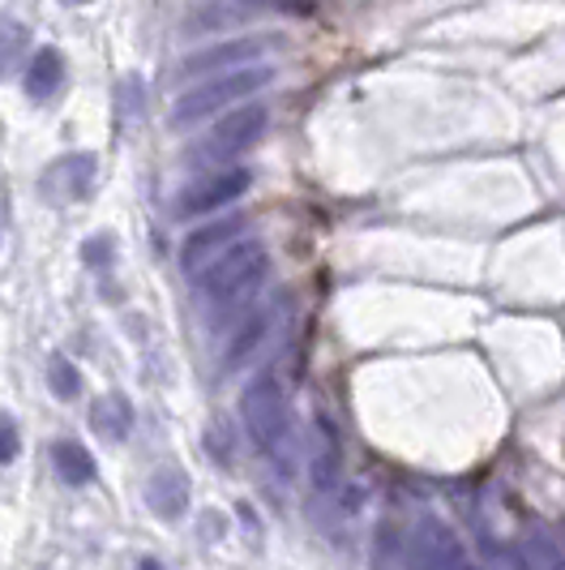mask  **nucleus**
<instances>
[{"label": "nucleus", "instance_id": "1", "mask_svg": "<svg viewBox=\"0 0 565 570\" xmlns=\"http://www.w3.org/2000/svg\"><path fill=\"white\" fill-rule=\"evenodd\" d=\"M275 82V69H266V65H240V69H231V73H215V78H201L198 86H189L176 104H171L168 112V125L171 129H194L201 120H210V116L227 112V108H236V104H245V99H254L257 90H266V86Z\"/></svg>", "mask_w": 565, "mask_h": 570}, {"label": "nucleus", "instance_id": "2", "mask_svg": "<svg viewBox=\"0 0 565 570\" xmlns=\"http://www.w3.org/2000/svg\"><path fill=\"white\" fill-rule=\"evenodd\" d=\"M266 275H270L266 245L261 240H236L224 257H215L198 275V292L219 314H231L236 305H245L257 287L266 284Z\"/></svg>", "mask_w": 565, "mask_h": 570}, {"label": "nucleus", "instance_id": "3", "mask_svg": "<svg viewBox=\"0 0 565 570\" xmlns=\"http://www.w3.org/2000/svg\"><path fill=\"white\" fill-rule=\"evenodd\" d=\"M266 129H270V108L245 99V104L227 108L224 120L189 150V159L194 164H236L240 155H249L266 138Z\"/></svg>", "mask_w": 565, "mask_h": 570}, {"label": "nucleus", "instance_id": "4", "mask_svg": "<svg viewBox=\"0 0 565 570\" xmlns=\"http://www.w3.org/2000/svg\"><path fill=\"white\" fill-rule=\"evenodd\" d=\"M240 425L254 438L257 451H279L287 442V429H291V407H287V395H282V382L275 373H257L254 382L245 386L240 395Z\"/></svg>", "mask_w": 565, "mask_h": 570}, {"label": "nucleus", "instance_id": "5", "mask_svg": "<svg viewBox=\"0 0 565 570\" xmlns=\"http://www.w3.org/2000/svg\"><path fill=\"white\" fill-rule=\"evenodd\" d=\"M254 185V171L240 168V164H224L219 171H206L198 180H189L180 194H176V219H201V215H215L231 202H240Z\"/></svg>", "mask_w": 565, "mask_h": 570}, {"label": "nucleus", "instance_id": "6", "mask_svg": "<svg viewBox=\"0 0 565 570\" xmlns=\"http://www.w3.org/2000/svg\"><path fill=\"white\" fill-rule=\"evenodd\" d=\"M407 570H476V562L450 523H442L437 514H424L407 541Z\"/></svg>", "mask_w": 565, "mask_h": 570}, {"label": "nucleus", "instance_id": "7", "mask_svg": "<svg viewBox=\"0 0 565 570\" xmlns=\"http://www.w3.org/2000/svg\"><path fill=\"white\" fill-rule=\"evenodd\" d=\"M266 48H270V39H266V35L224 39V43H210V48H201V52L180 60L176 78H185V82H201V78H215V73H231V69H240V65H254L257 57H266Z\"/></svg>", "mask_w": 565, "mask_h": 570}, {"label": "nucleus", "instance_id": "8", "mask_svg": "<svg viewBox=\"0 0 565 570\" xmlns=\"http://www.w3.org/2000/svg\"><path fill=\"white\" fill-rule=\"evenodd\" d=\"M245 232H249V219H245V215H236V219H215V224H201L198 232H189L185 245H180V266H185V275H201L215 257H224L236 240H245Z\"/></svg>", "mask_w": 565, "mask_h": 570}, {"label": "nucleus", "instance_id": "9", "mask_svg": "<svg viewBox=\"0 0 565 570\" xmlns=\"http://www.w3.org/2000/svg\"><path fill=\"white\" fill-rule=\"evenodd\" d=\"M95 176H99V164H95V155H86V150H73V155H65V159H57L52 168L43 171L39 189H43V198H48V202H57V206H69V202L90 198V189H95Z\"/></svg>", "mask_w": 565, "mask_h": 570}, {"label": "nucleus", "instance_id": "10", "mask_svg": "<svg viewBox=\"0 0 565 570\" xmlns=\"http://www.w3.org/2000/svg\"><path fill=\"white\" fill-rule=\"evenodd\" d=\"M141 498H146L150 514H159V519H180V514L189 511L194 489H189V476H185L176 463H168V468L150 472V481H146V489H141Z\"/></svg>", "mask_w": 565, "mask_h": 570}, {"label": "nucleus", "instance_id": "11", "mask_svg": "<svg viewBox=\"0 0 565 570\" xmlns=\"http://www.w3.org/2000/svg\"><path fill=\"white\" fill-rule=\"evenodd\" d=\"M90 429L103 438V442H125L129 429H133V403L120 391H108L90 403Z\"/></svg>", "mask_w": 565, "mask_h": 570}, {"label": "nucleus", "instance_id": "12", "mask_svg": "<svg viewBox=\"0 0 565 570\" xmlns=\"http://www.w3.org/2000/svg\"><path fill=\"white\" fill-rule=\"evenodd\" d=\"M60 86H65V57H60L57 48H39V52L30 57V65H27V78H22L27 99H34V104H48Z\"/></svg>", "mask_w": 565, "mask_h": 570}, {"label": "nucleus", "instance_id": "13", "mask_svg": "<svg viewBox=\"0 0 565 570\" xmlns=\"http://www.w3.org/2000/svg\"><path fill=\"white\" fill-rule=\"evenodd\" d=\"M270 326H275V314L270 309H257V314H249L240 326H236V335H231V343H227L224 352V370H240V365H249L254 361V352L266 343V335H270Z\"/></svg>", "mask_w": 565, "mask_h": 570}, {"label": "nucleus", "instance_id": "14", "mask_svg": "<svg viewBox=\"0 0 565 570\" xmlns=\"http://www.w3.org/2000/svg\"><path fill=\"white\" fill-rule=\"evenodd\" d=\"M52 463H57V476L65 485H90L95 481V455L86 451L82 442H73V438H60L57 446H52Z\"/></svg>", "mask_w": 565, "mask_h": 570}, {"label": "nucleus", "instance_id": "15", "mask_svg": "<svg viewBox=\"0 0 565 570\" xmlns=\"http://www.w3.org/2000/svg\"><path fill=\"white\" fill-rule=\"evenodd\" d=\"M339 468H343V455H339V442H335V429L321 421V451L313 455L309 463V476L317 489H335L339 485Z\"/></svg>", "mask_w": 565, "mask_h": 570}, {"label": "nucleus", "instance_id": "16", "mask_svg": "<svg viewBox=\"0 0 565 570\" xmlns=\"http://www.w3.org/2000/svg\"><path fill=\"white\" fill-rule=\"evenodd\" d=\"M518 570H565V558L557 541L548 537H527L518 544Z\"/></svg>", "mask_w": 565, "mask_h": 570}, {"label": "nucleus", "instance_id": "17", "mask_svg": "<svg viewBox=\"0 0 565 570\" xmlns=\"http://www.w3.org/2000/svg\"><path fill=\"white\" fill-rule=\"evenodd\" d=\"M240 13L245 9H236V4H227V0H215V4H201L189 13V22H185V35H210V30L219 27H231V22H240Z\"/></svg>", "mask_w": 565, "mask_h": 570}, {"label": "nucleus", "instance_id": "18", "mask_svg": "<svg viewBox=\"0 0 565 570\" xmlns=\"http://www.w3.org/2000/svg\"><path fill=\"white\" fill-rule=\"evenodd\" d=\"M48 386H52V395L65 403L82 395V373H78V365H73L65 352H57V356L48 361Z\"/></svg>", "mask_w": 565, "mask_h": 570}, {"label": "nucleus", "instance_id": "19", "mask_svg": "<svg viewBox=\"0 0 565 570\" xmlns=\"http://www.w3.org/2000/svg\"><path fill=\"white\" fill-rule=\"evenodd\" d=\"M22 451V438H18V421L9 416V412H0V468L4 463H13Z\"/></svg>", "mask_w": 565, "mask_h": 570}, {"label": "nucleus", "instance_id": "20", "mask_svg": "<svg viewBox=\"0 0 565 570\" xmlns=\"http://www.w3.org/2000/svg\"><path fill=\"white\" fill-rule=\"evenodd\" d=\"M86 266H108L112 262V236H90L82 245Z\"/></svg>", "mask_w": 565, "mask_h": 570}, {"label": "nucleus", "instance_id": "21", "mask_svg": "<svg viewBox=\"0 0 565 570\" xmlns=\"http://www.w3.org/2000/svg\"><path fill=\"white\" fill-rule=\"evenodd\" d=\"M245 4H270V9L296 13V18H309L313 13V0H245Z\"/></svg>", "mask_w": 565, "mask_h": 570}, {"label": "nucleus", "instance_id": "22", "mask_svg": "<svg viewBox=\"0 0 565 570\" xmlns=\"http://www.w3.org/2000/svg\"><path fill=\"white\" fill-rule=\"evenodd\" d=\"M138 570H159V562H141Z\"/></svg>", "mask_w": 565, "mask_h": 570}, {"label": "nucleus", "instance_id": "23", "mask_svg": "<svg viewBox=\"0 0 565 570\" xmlns=\"http://www.w3.org/2000/svg\"><path fill=\"white\" fill-rule=\"evenodd\" d=\"M65 4H90V0H65Z\"/></svg>", "mask_w": 565, "mask_h": 570}]
</instances>
